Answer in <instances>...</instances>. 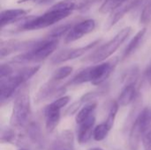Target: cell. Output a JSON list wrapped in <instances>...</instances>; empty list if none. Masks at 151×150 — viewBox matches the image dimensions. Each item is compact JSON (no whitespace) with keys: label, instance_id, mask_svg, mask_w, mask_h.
Here are the masks:
<instances>
[{"label":"cell","instance_id":"cell-35","mask_svg":"<svg viewBox=\"0 0 151 150\" xmlns=\"http://www.w3.org/2000/svg\"><path fill=\"white\" fill-rule=\"evenodd\" d=\"M28 1H34L39 4H49L53 2V0H18V3L20 4V3H26Z\"/></svg>","mask_w":151,"mask_h":150},{"label":"cell","instance_id":"cell-26","mask_svg":"<svg viewBox=\"0 0 151 150\" xmlns=\"http://www.w3.org/2000/svg\"><path fill=\"white\" fill-rule=\"evenodd\" d=\"M73 68L72 66H69V65L61 66L54 72L51 79L56 81L62 80L69 77L71 75V73L73 72Z\"/></svg>","mask_w":151,"mask_h":150},{"label":"cell","instance_id":"cell-5","mask_svg":"<svg viewBox=\"0 0 151 150\" xmlns=\"http://www.w3.org/2000/svg\"><path fill=\"white\" fill-rule=\"evenodd\" d=\"M133 28L131 27H127L121 29L111 40L103 44L99 48H97L94 52H92L86 60L93 63V64H100L103 63L105 59L111 57L122 44L123 42L130 36Z\"/></svg>","mask_w":151,"mask_h":150},{"label":"cell","instance_id":"cell-37","mask_svg":"<svg viewBox=\"0 0 151 150\" xmlns=\"http://www.w3.org/2000/svg\"><path fill=\"white\" fill-rule=\"evenodd\" d=\"M88 150H104V149H102L101 148H91V149H88Z\"/></svg>","mask_w":151,"mask_h":150},{"label":"cell","instance_id":"cell-31","mask_svg":"<svg viewBox=\"0 0 151 150\" xmlns=\"http://www.w3.org/2000/svg\"><path fill=\"white\" fill-rule=\"evenodd\" d=\"M13 73L12 67L8 64H2L0 68V79L11 76Z\"/></svg>","mask_w":151,"mask_h":150},{"label":"cell","instance_id":"cell-12","mask_svg":"<svg viewBox=\"0 0 151 150\" xmlns=\"http://www.w3.org/2000/svg\"><path fill=\"white\" fill-rule=\"evenodd\" d=\"M29 11L25 9H7L1 11L0 16V25L3 28L4 27L10 25L12 23L17 22L20 19H25Z\"/></svg>","mask_w":151,"mask_h":150},{"label":"cell","instance_id":"cell-30","mask_svg":"<svg viewBox=\"0 0 151 150\" xmlns=\"http://www.w3.org/2000/svg\"><path fill=\"white\" fill-rule=\"evenodd\" d=\"M82 104V103L81 101H78V102H74L65 111V116H71V115H74V114H77L78 113V111L81 107V105Z\"/></svg>","mask_w":151,"mask_h":150},{"label":"cell","instance_id":"cell-1","mask_svg":"<svg viewBox=\"0 0 151 150\" xmlns=\"http://www.w3.org/2000/svg\"><path fill=\"white\" fill-rule=\"evenodd\" d=\"M118 61L119 59L115 57L110 61L103 62L84 68L83 70L80 71L72 80H70L65 84V86H76L87 82H91L95 86H101L110 77L114 68L116 67Z\"/></svg>","mask_w":151,"mask_h":150},{"label":"cell","instance_id":"cell-20","mask_svg":"<svg viewBox=\"0 0 151 150\" xmlns=\"http://www.w3.org/2000/svg\"><path fill=\"white\" fill-rule=\"evenodd\" d=\"M140 74V69L137 65H133L128 68L123 74L122 80L125 85H136Z\"/></svg>","mask_w":151,"mask_h":150},{"label":"cell","instance_id":"cell-22","mask_svg":"<svg viewBox=\"0 0 151 150\" xmlns=\"http://www.w3.org/2000/svg\"><path fill=\"white\" fill-rule=\"evenodd\" d=\"M107 92H108V88H106L105 86H104V87H102V86H101L100 88L97 89V90H94V91L88 92V93L84 94V95L81 97L80 101H81L82 103H90V102H92L93 100L96 99V98L99 97V96H103V95H106Z\"/></svg>","mask_w":151,"mask_h":150},{"label":"cell","instance_id":"cell-15","mask_svg":"<svg viewBox=\"0 0 151 150\" xmlns=\"http://www.w3.org/2000/svg\"><path fill=\"white\" fill-rule=\"evenodd\" d=\"M89 4L90 0H62L52 5L51 8L73 12V11L74 10L86 9L89 5Z\"/></svg>","mask_w":151,"mask_h":150},{"label":"cell","instance_id":"cell-21","mask_svg":"<svg viewBox=\"0 0 151 150\" xmlns=\"http://www.w3.org/2000/svg\"><path fill=\"white\" fill-rule=\"evenodd\" d=\"M128 0H105L104 4L99 8V12L102 14H106L108 12H112L119 6L127 3Z\"/></svg>","mask_w":151,"mask_h":150},{"label":"cell","instance_id":"cell-16","mask_svg":"<svg viewBox=\"0 0 151 150\" xmlns=\"http://www.w3.org/2000/svg\"><path fill=\"white\" fill-rule=\"evenodd\" d=\"M136 95H137L136 85H125L118 97L117 102L119 106L125 107L132 103L134 101H135Z\"/></svg>","mask_w":151,"mask_h":150},{"label":"cell","instance_id":"cell-36","mask_svg":"<svg viewBox=\"0 0 151 150\" xmlns=\"http://www.w3.org/2000/svg\"><path fill=\"white\" fill-rule=\"evenodd\" d=\"M145 135H146V136H147V137H148V138H149V139L151 141V128L149 130V131H148V132H147V133H145Z\"/></svg>","mask_w":151,"mask_h":150},{"label":"cell","instance_id":"cell-13","mask_svg":"<svg viewBox=\"0 0 151 150\" xmlns=\"http://www.w3.org/2000/svg\"><path fill=\"white\" fill-rule=\"evenodd\" d=\"M144 134V131L140 125L138 119L134 121L130 131H129V140L128 146L129 150H140L141 142H142V136Z\"/></svg>","mask_w":151,"mask_h":150},{"label":"cell","instance_id":"cell-8","mask_svg":"<svg viewBox=\"0 0 151 150\" xmlns=\"http://www.w3.org/2000/svg\"><path fill=\"white\" fill-rule=\"evenodd\" d=\"M36 41H19V40H7L2 41L0 43V57L4 58L14 52L24 50V52L33 48Z\"/></svg>","mask_w":151,"mask_h":150},{"label":"cell","instance_id":"cell-32","mask_svg":"<svg viewBox=\"0 0 151 150\" xmlns=\"http://www.w3.org/2000/svg\"><path fill=\"white\" fill-rule=\"evenodd\" d=\"M14 138V133L12 130L11 129H5L2 131V136H1V140L2 141H5V142H10L13 140Z\"/></svg>","mask_w":151,"mask_h":150},{"label":"cell","instance_id":"cell-33","mask_svg":"<svg viewBox=\"0 0 151 150\" xmlns=\"http://www.w3.org/2000/svg\"><path fill=\"white\" fill-rule=\"evenodd\" d=\"M143 78H144L145 80L148 82V84H149L150 86H151V63L147 66L146 70L144 71Z\"/></svg>","mask_w":151,"mask_h":150},{"label":"cell","instance_id":"cell-11","mask_svg":"<svg viewBox=\"0 0 151 150\" xmlns=\"http://www.w3.org/2000/svg\"><path fill=\"white\" fill-rule=\"evenodd\" d=\"M50 150H74V136L71 130L63 131L53 141Z\"/></svg>","mask_w":151,"mask_h":150},{"label":"cell","instance_id":"cell-25","mask_svg":"<svg viewBox=\"0 0 151 150\" xmlns=\"http://www.w3.org/2000/svg\"><path fill=\"white\" fill-rule=\"evenodd\" d=\"M111 130L108 128L106 124L102 123L95 127L94 133H93V138L96 141H102L108 136V133Z\"/></svg>","mask_w":151,"mask_h":150},{"label":"cell","instance_id":"cell-27","mask_svg":"<svg viewBox=\"0 0 151 150\" xmlns=\"http://www.w3.org/2000/svg\"><path fill=\"white\" fill-rule=\"evenodd\" d=\"M28 135L29 138L39 143L38 141L41 139V132H40V127L36 124H30L28 126Z\"/></svg>","mask_w":151,"mask_h":150},{"label":"cell","instance_id":"cell-29","mask_svg":"<svg viewBox=\"0 0 151 150\" xmlns=\"http://www.w3.org/2000/svg\"><path fill=\"white\" fill-rule=\"evenodd\" d=\"M151 20V2L145 6L141 15V23L148 24Z\"/></svg>","mask_w":151,"mask_h":150},{"label":"cell","instance_id":"cell-7","mask_svg":"<svg viewBox=\"0 0 151 150\" xmlns=\"http://www.w3.org/2000/svg\"><path fill=\"white\" fill-rule=\"evenodd\" d=\"M96 27V21L92 19L81 20L73 26L67 34L65 36V42L70 43L77 41L84 35L91 33Z\"/></svg>","mask_w":151,"mask_h":150},{"label":"cell","instance_id":"cell-9","mask_svg":"<svg viewBox=\"0 0 151 150\" xmlns=\"http://www.w3.org/2000/svg\"><path fill=\"white\" fill-rule=\"evenodd\" d=\"M142 2V0H129L124 4H122L121 6H119L118 9L113 11L106 22V28L107 29L111 28L119 20H121L126 14H127L130 11H132L136 6H138Z\"/></svg>","mask_w":151,"mask_h":150},{"label":"cell","instance_id":"cell-14","mask_svg":"<svg viewBox=\"0 0 151 150\" xmlns=\"http://www.w3.org/2000/svg\"><path fill=\"white\" fill-rule=\"evenodd\" d=\"M45 126L48 133H52L57 128L60 121V111L52 108L50 104L44 108Z\"/></svg>","mask_w":151,"mask_h":150},{"label":"cell","instance_id":"cell-6","mask_svg":"<svg viewBox=\"0 0 151 150\" xmlns=\"http://www.w3.org/2000/svg\"><path fill=\"white\" fill-rule=\"evenodd\" d=\"M100 42H101V40H96L93 42H90L88 45L83 46V47H80V48H76V49L62 50L58 51V53H56L51 57V63L54 65H58V64H62L66 61L80 57L83 56L88 50H91L93 48L97 46L100 43Z\"/></svg>","mask_w":151,"mask_h":150},{"label":"cell","instance_id":"cell-38","mask_svg":"<svg viewBox=\"0 0 151 150\" xmlns=\"http://www.w3.org/2000/svg\"><path fill=\"white\" fill-rule=\"evenodd\" d=\"M20 150H26V149H20Z\"/></svg>","mask_w":151,"mask_h":150},{"label":"cell","instance_id":"cell-17","mask_svg":"<svg viewBox=\"0 0 151 150\" xmlns=\"http://www.w3.org/2000/svg\"><path fill=\"white\" fill-rule=\"evenodd\" d=\"M146 32H147V28L143 27L132 38V40L130 41V42L128 43V45L127 46V48L124 50V53L122 56L123 59L129 57L131 55H133L138 50V48L140 47V45L142 44V42L144 39Z\"/></svg>","mask_w":151,"mask_h":150},{"label":"cell","instance_id":"cell-28","mask_svg":"<svg viewBox=\"0 0 151 150\" xmlns=\"http://www.w3.org/2000/svg\"><path fill=\"white\" fill-rule=\"evenodd\" d=\"M70 99L71 97L69 95H64L62 97L57 98L54 102L50 103V105L56 110L61 111L64 107H65L68 104V103L70 102Z\"/></svg>","mask_w":151,"mask_h":150},{"label":"cell","instance_id":"cell-23","mask_svg":"<svg viewBox=\"0 0 151 150\" xmlns=\"http://www.w3.org/2000/svg\"><path fill=\"white\" fill-rule=\"evenodd\" d=\"M73 25H72V24H65V25H61L59 27H57L50 32L48 38L58 40L63 35H66L67 33L70 31V29L73 27Z\"/></svg>","mask_w":151,"mask_h":150},{"label":"cell","instance_id":"cell-3","mask_svg":"<svg viewBox=\"0 0 151 150\" xmlns=\"http://www.w3.org/2000/svg\"><path fill=\"white\" fill-rule=\"evenodd\" d=\"M31 103L29 89L24 85L16 94L11 116V126L20 128L28 125L31 117Z\"/></svg>","mask_w":151,"mask_h":150},{"label":"cell","instance_id":"cell-10","mask_svg":"<svg viewBox=\"0 0 151 150\" xmlns=\"http://www.w3.org/2000/svg\"><path fill=\"white\" fill-rule=\"evenodd\" d=\"M96 124V115L93 113L86 120L78 125L77 129V139L80 144H85L93 137V133Z\"/></svg>","mask_w":151,"mask_h":150},{"label":"cell","instance_id":"cell-34","mask_svg":"<svg viewBox=\"0 0 151 150\" xmlns=\"http://www.w3.org/2000/svg\"><path fill=\"white\" fill-rule=\"evenodd\" d=\"M142 145H143V148L144 150H151V141L144 134L142 136Z\"/></svg>","mask_w":151,"mask_h":150},{"label":"cell","instance_id":"cell-24","mask_svg":"<svg viewBox=\"0 0 151 150\" xmlns=\"http://www.w3.org/2000/svg\"><path fill=\"white\" fill-rule=\"evenodd\" d=\"M119 108V103H118L117 101L112 102L111 104V106H110L109 114H108V117H107V118H106V120L104 122L110 130H111V128L114 126V123H115V119H116V117H117V113H118Z\"/></svg>","mask_w":151,"mask_h":150},{"label":"cell","instance_id":"cell-2","mask_svg":"<svg viewBox=\"0 0 151 150\" xmlns=\"http://www.w3.org/2000/svg\"><path fill=\"white\" fill-rule=\"evenodd\" d=\"M58 45V39L47 37L43 40H38L35 42L32 49L15 56L12 59V62L15 64H29L43 61L57 50Z\"/></svg>","mask_w":151,"mask_h":150},{"label":"cell","instance_id":"cell-4","mask_svg":"<svg viewBox=\"0 0 151 150\" xmlns=\"http://www.w3.org/2000/svg\"><path fill=\"white\" fill-rule=\"evenodd\" d=\"M72 11L57 10L50 7L49 11L40 16H31L23 19L22 23L17 27V31H32L52 26L58 21L71 15Z\"/></svg>","mask_w":151,"mask_h":150},{"label":"cell","instance_id":"cell-18","mask_svg":"<svg viewBox=\"0 0 151 150\" xmlns=\"http://www.w3.org/2000/svg\"><path fill=\"white\" fill-rule=\"evenodd\" d=\"M56 80H50L48 82H46L44 85H42L40 88V90L38 91L37 95H36V102H42V101H45V99H48L49 97H50L52 95H56V93L58 91V89L56 88Z\"/></svg>","mask_w":151,"mask_h":150},{"label":"cell","instance_id":"cell-19","mask_svg":"<svg viewBox=\"0 0 151 150\" xmlns=\"http://www.w3.org/2000/svg\"><path fill=\"white\" fill-rule=\"evenodd\" d=\"M96 109V103L90 102L85 104L76 114L75 116V121L76 124L79 125L82 123L84 120H86L89 116H91L93 113H95V111Z\"/></svg>","mask_w":151,"mask_h":150}]
</instances>
